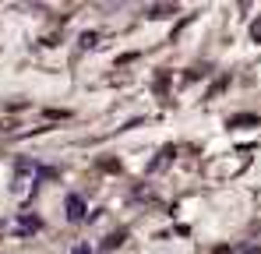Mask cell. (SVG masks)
<instances>
[{
    "mask_svg": "<svg viewBox=\"0 0 261 254\" xmlns=\"http://www.w3.org/2000/svg\"><path fill=\"white\" fill-rule=\"evenodd\" d=\"M67 219H71V222L85 219V201H82L78 194H71V198H67Z\"/></svg>",
    "mask_w": 261,
    "mask_h": 254,
    "instance_id": "6da1fadb",
    "label": "cell"
},
{
    "mask_svg": "<svg viewBox=\"0 0 261 254\" xmlns=\"http://www.w3.org/2000/svg\"><path fill=\"white\" fill-rule=\"evenodd\" d=\"M36 230H39V219H36V215H21L18 233H36Z\"/></svg>",
    "mask_w": 261,
    "mask_h": 254,
    "instance_id": "7a4b0ae2",
    "label": "cell"
},
{
    "mask_svg": "<svg viewBox=\"0 0 261 254\" xmlns=\"http://www.w3.org/2000/svg\"><path fill=\"white\" fill-rule=\"evenodd\" d=\"M176 7L173 4H155V7H148V18H170Z\"/></svg>",
    "mask_w": 261,
    "mask_h": 254,
    "instance_id": "3957f363",
    "label": "cell"
},
{
    "mask_svg": "<svg viewBox=\"0 0 261 254\" xmlns=\"http://www.w3.org/2000/svg\"><path fill=\"white\" fill-rule=\"evenodd\" d=\"M244 124H258V117L254 113H244V117H233L229 120V127H244Z\"/></svg>",
    "mask_w": 261,
    "mask_h": 254,
    "instance_id": "277c9868",
    "label": "cell"
},
{
    "mask_svg": "<svg viewBox=\"0 0 261 254\" xmlns=\"http://www.w3.org/2000/svg\"><path fill=\"white\" fill-rule=\"evenodd\" d=\"M166 88H170V74H166V71H163V74H159V78H155V92H166Z\"/></svg>",
    "mask_w": 261,
    "mask_h": 254,
    "instance_id": "5b68a950",
    "label": "cell"
},
{
    "mask_svg": "<svg viewBox=\"0 0 261 254\" xmlns=\"http://www.w3.org/2000/svg\"><path fill=\"white\" fill-rule=\"evenodd\" d=\"M124 244V233H113L110 240H106V251H113V247H120Z\"/></svg>",
    "mask_w": 261,
    "mask_h": 254,
    "instance_id": "8992f818",
    "label": "cell"
},
{
    "mask_svg": "<svg viewBox=\"0 0 261 254\" xmlns=\"http://www.w3.org/2000/svg\"><path fill=\"white\" fill-rule=\"evenodd\" d=\"M95 39H99L95 32H85V36H82V46H85V49H92V46H95Z\"/></svg>",
    "mask_w": 261,
    "mask_h": 254,
    "instance_id": "52a82bcc",
    "label": "cell"
},
{
    "mask_svg": "<svg viewBox=\"0 0 261 254\" xmlns=\"http://www.w3.org/2000/svg\"><path fill=\"white\" fill-rule=\"evenodd\" d=\"M251 39H254V42H261V18L254 21V25H251Z\"/></svg>",
    "mask_w": 261,
    "mask_h": 254,
    "instance_id": "ba28073f",
    "label": "cell"
},
{
    "mask_svg": "<svg viewBox=\"0 0 261 254\" xmlns=\"http://www.w3.org/2000/svg\"><path fill=\"white\" fill-rule=\"evenodd\" d=\"M102 169H110V173H117V169H120V163H117V159H106V163H102Z\"/></svg>",
    "mask_w": 261,
    "mask_h": 254,
    "instance_id": "9c48e42d",
    "label": "cell"
},
{
    "mask_svg": "<svg viewBox=\"0 0 261 254\" xmlns=\"http://www.w3.org/2000/svg\"><path fill=\"white\" fill-rule=\"evenodd\" d=\"M212 254H229V247H219V251H212Z\"/></svg>",
    "mask_w": 261,
    "mask_h": 254,
    "instance_id": "30bf717a",
    "label": "cell"
}]
</instances>
